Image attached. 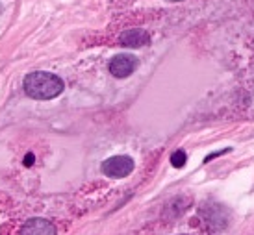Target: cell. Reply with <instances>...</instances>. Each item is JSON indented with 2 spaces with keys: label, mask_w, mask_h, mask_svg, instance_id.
Listing matches in <instances>:
<instances>
[{
  "label": "cell",
  "mask_w": 254,
  "mask_h": 235,
  "mask_svg": "<svg viewBox=\"0 0 254 235\" xmlns=\"http://www.w3.org/2000/svg\"><path fill=\"white\" fill-rule=\"evenodd\" d=\"M24 93L36 100H52L64 93V80L52 72L36 71L24 78Z\"/></svg>",
  "instance_id": "cell-1"
},
{
  "label": "cell",
  "mask_w": 254,
  "mask_h": 235,
  "mask_svg": "<svg viewBox=\"0 0 254 235\" xmlns=\"http://www.w3.org/2000/svg\"><path fill=\"white\" fill-rule=\"evenodd\" d=\"M134 171V159L130 156H113L102 163V174L108 178H125Z\"/></svg>",
  "instance_id": "cell-2"
},
{
  "label": "cell",
  "mask_w": 254,
  "mask_h": 235,
  "mask_svg": "<svg viewBox=\"0 0 254 235\" xmlns=\"http://www.w3.org/2000/svg\"><path fill=\"white\" fill-rule=\"evenodd\" d=\"M137 65H139V61L134 56L121 54V56H115L110 61V72L115 78H128L137 69Z\"/></svg>",
  "instance_id": "cell-3"
},
{
  "label": "cell",
  "mask_w": 254,
  "mask_h": 235,
  "mask_svg": "<svg viewBox=\"0 0 254 235\" xmlns=\"http://www.w3.org/2000/svg\"><path fill=\"white\" fill-rule=\"evenodd\" d=\"M21 235H58L56 226L47 219H30L22 224Z\"/></svg>",
  "instance_id": "cell-4"
},
{
  "label": "cell",
  "mask_w": 254,
  "mask_h": 235,
  "mask_svg": "<svg viewBox=\"0 0 254 235\" xmlns=\"http://www.w3.org/2000/svg\"><path fill=\"white\" fill-rule=\"evenodd\" d=\"M147 43H148V34L145 30L132 28V30H127L121 36V45L127 47V48H141Z\"/></svg>",
  "instance_id": "cell-5"
},
{
  "label": "cell",
  "mask_w": 254,
  "mask_h": 235,
  "mask_svg": "<svg viewBox=\"0 0 254 235\" xmlns=\"http://www.w3.org/2000/svg\"><path fill=\"white\" fill-rule=\"evenodd\" d=\"M186 161H188V157H186V152H184V150H177V152L171 156V163H173V167H177V169H182L184 165H186Z\"/></svg>",
  "instance_id": "cell-6"
},
{
  "label": "cell",
  "mask_w": 254,
  "mask_h": 235,
  "mask_svg": "<svg viewBox=\"0 0 254 235\" xmlns=\"http://www.w3.org/2000/svg\"><path fill=\"white\" fill-rule=\"evenodd\" d=\"M228 152H230V148H225V150H219V152H213V154H210V156L204 157V161L208 163V161H212L213 157H219V156H223V154H228Z\"/></svg>",
  "instance_id": "cell-7"
},
{
  "label": "cell",
  "mask_w": 254,
  "mask_h": 235,
  "mask_svg": "<svg viewBox=\"0 0 254 235\" xmlns=\"http://www.w3.org/2000/svg\"><path fill=\"white\" fill-rule=\"evenodd\" d=\"M32 163H34V154H28V156L24 157V165H26V167H30Z\"/></svg>",
  "instance_id": "cell-8"
},
{
  "label": "cell",
  "mask_w": 254,
  "mask_h": 235,
  "mask_svg": "<svg viewBox=\"0 0 254 235\" xmlns=\"http://www.w3.org/2000/svg\"><path fill=\"white\" fill-rule=\"evenodd\" d=\"M171 2H180V0H171Z\"/></svg>",
  "instance_id": "cell-9"
}]
</instances>
